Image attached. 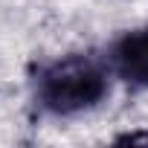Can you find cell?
Segmentation results:
<instances>
[{"mask_svg":"<svg viewBox=\"0 0 148 148\" xmlns=\"http://www.w3.org/2000/svg\"><path fill=\"white\" fill-rule=\"evenodd\" d=\"M113 58H116L119 73L128 82H134L139 87H148V29L125 35L116 44Z\"/></svg>","mask_w":148,"mask_h":148,"instance_id":"obj_2","label":"cell"},{"mask_svg":"<svg viewBox=\"0 0 148 148\" xmlns=\"http://www.w3.org/2000/svg\"><path fill=\"white\" fill-rule=\"evenodd\" d=\"M108 90L105 73L87 58L49 64L38 79V99L52 113H79L93 108Z\"/></svg>","mask_w":148,"mask_h":148,"instance_id":"obj_1","label":"cell"}]
</instances>
